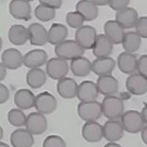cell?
<instances>
[{"instance_id": "cell-1", "label": "cell", "mask_w": 147, "mask_h": 147, "mask_svg": "<svg viewBox=\"0 0 147 147\" xmlns=\"http://www.w3.org/2000/svg\"><path fill=\"white\" fill-rule=\"evenodd\" d=\"M55 53L57 57L63 60H74L82 57L84 49L76 40H64L55 47Z\"/></svg>"}, {"instance_id": "cell-2", "label": "cell", "mask_w": 147, "mask_h": 147, "mask_svg": "<svg viewBox=\"0 0 147 147\" xmlns=\"http://www.w3.org/2000/svg\"><path fill=\"white\" fill-rule=\"evenodd\" d=\"M102 113L108 119L120 118L124 113V102L119 97L115 96H106L102 101Z\"/></svg>"}, {"instance_id": "cell-3", "label": "cell", "mask_w": 147, "mask_h": 147, "mask_svg": "<svg viewBox=\"0 0 147 147\" xmlns=\"http://www.w3.org/2000/svg\"><path fill=\"white\" fill-rule=\"evenodd\" d=\"M77 113L82 120L86 121H96L102 117V104L96 100L87 102H81L77 106Z\"/></svg>"}, {"instance_id": "cell-4", "label": "cell", "mask_w": 147, "mask_h": 147, "mask_svg": "<svg viewBox=\"0 0 147 147\" xmlns=\"http://www.w3.org/2000/svg\"><path fill=\"white\" fill-rule=\"evenodd\" d=\"M121 122L124 129L129 133L140 132L146 124L140 113L136 110H129L122 114Z\"/></svg>"}, {"instance_id": "cell-5", "label": "cell", "mask_w": 147, "mask_h": 147, "mask_svg": "<svg viewBox=\"0 0 147 147\" xmlns=\"http://www.w3.org/2000/svg\"><path fill=\"white\" fill-rule=\"evenodd\" d=\"M96 36V29L89 25L82 26L77 29L75 33L76 41L84 50L94 48Z\"/></svg>"}, {"instance_id": "cell-6", "label": "cell", "mask_w": 147, "mask_h": 147, "mask_svg": "<svg viewBox=\"0 0 147 147\" xmlns=\"http://www.w3.org/2000/svg\"><path fill=\"white\" fill-rule=\"evenodd\" d=\"M69 70L68 62L60 57L50 59L47 63V74L55 80H60L64 78L67 75Z\"/></svg>"}, {"instance_id": "cell-7", "label": "cell", "mask_w": 147, "mask_h": 147, "mask_svg": "<svg viewBox=\"0 0 147 147\" xmlns=\"http://www.w3.org/2000/svg\"><path fill=\"white\" fill-rule=\"evenodd\" d=\"M35 107L38 112L48 115L53 113L57 108V99L50 93L43 92L35 97Z\"/></svg>"}, {"instance_id": "cell-8", "label": "cell", "mask_w": 147, "mask_h": 147, "mask_svg": "<svg viewBox=\"0 0 147 147\" xmlns=\"http://www.w3.org/2000/svg\"><path fill=\"white\" fill-rule=\"evenodd\" d=\"M26 127L32 135H41L47 129V121L44 114L31 113L27 117Z\"/></svg>"}, {"instance_id": "cell-9", "label": "cell", "mask_w": 147, "mask_h": 147, "mask_svg": "<svg viewBox=\"0 0 147 147\" xmlns=\"http://www.w3.org/2000/svg\"><path fill=\"white\" fill-rule=\"evenodd\" d=\"M9 10L13 18L18 20L31 19V5L26 0H13L9 5Z\"/></svg>"}, {"instance_id": "cell-10", "label": "cell", "mask_w": 147, "mask_h": 147, "mask_svg": "<svg viewBox=\"0 0 147 147\" xmlns=\"http://www.w3.org/2000/svg\"><path fill=\"white\" fill-rule=\"evenodd\" d=\"M126 87L132 95H144L147 91V79L140 74H132L126 81Z\"/></svg>"}, {"instance_id": "cell-11", "label": "cell", "mask_w": 147, "mask_h": 147, "mask_svg": "<svg viewBox=\"0 0 147 147\" xmlns=\"http://www.w3.org/2000/svg\"><path fill=\"white\" fill-rule=\"evenodd\" d=\"M82 135L88 142H99L103 137V127L95 121H86L82 127Z\"/></svg>"}, {"instance_id": "cell-12", "label": "cell", "mask_w": 147, "mask_h": 147, "mask_svg": "<svg viewBox=\"0 0 147 147\" xmlns=\"http://www.w3.org/2000/svg\"><path fill=\"white\" fill-rule=\"evenodd\" d=\"M124 136V128L121 122L110 119L103 127V136L110 142L119 140Z\"/></svg>"}, {"instance_id": "cell-13", "label": "cell", "mask_w": 147, "mask_h": 147, "mask_svg": "<svg viewBox=\"0 0 147 147\" xmlns=\"http://www.w3.org/2000/svg\"><path fill=\"white\" fill-rule=\"evenodd\" d=\"M77 96L81 102L95 101L99 96L96 84L92 81H84L77 88Z\"/></svg>"}, {"instance_id": "cell-14", "label": "cell", "mask_w": 147, "mask_h": 147, "mask_svg": "<svg viewBox=\"0 0 147 147\" xmlns=\"http://www.w3.org/2000/svg\"><path fill=\"white\" fill-rule=\"evenodd\" d=\"M138 19V12L133 7H126L118 11L115 14V22L121 26L123 29H130L136 26Z\"/></svg>"}, {"instance_id": "cell-15", "label": "cell", "mask_w": 147, "mask_h": 147, "mask_svg": "<svg viewBox=\"0 0 147 147\" xmlns=\"http://www.w3.org/2000/svg\"><path fill=\"white\" fill-rule=\"evenodd\" d=\"M2 63L7 69H17L24 64V57L16 49H7L2 55Z\"/></svg>"}, {"instance_id": "cell-16", "label": "cell", "mask_w": 147, "mask_h": 147, "mask_svg": "<svg viewBox=\"0 0 147 147\" xmlns=\"http://www.w3.org/2000/svg\"><path fill=\"white\" fill-rule=\"evenodd\" d=\"M48 55L43 49H33L24 56V65L27 68H39L47 62Z\"/></svg>"}, {"instance_id": "cell-17", "label": "cell", "mask_w": 147, "mask_h": 147, "mask_svg": "<svg viewBox=\"0 0 147 147\" xmlns=\"http://www.w3.org/2000/svg\"><path fill=\"white\" fill-rule=\"evenodd\" d=\"M30 44L34 46H44L48 42V32L45 27L38 23L29 26Z\"/></svg>"}, {"instance_id": "cell-18", "label": "cell", "mask_w": 147, "mask_h": 147, "mask_svg": "<svg viewBox=\"0 0 147 147\" xmlns=\"http://www.w3.org/2000/svg\"><path fill=\"white\" fill-rule=\"evenodd\" d=\"M96 85L99 92L105 96H113L119 90V82L110 74L99 77Z\"/></svg>"}, {"instance_id": "cell-19", "label": "cell", "mask_w": 147, "mask_h": 147, "mask_svg": "<svg viewBox=\"0 0 147 147\" xmlns=\"http://www.w3.org/2000/svg\"><path fill=\"white\" fill-rule=\"evenodd\" d=\"M104 30L105 36L113 44H120L124 35V29L114 20H109L105 24Z\"/></svg>"}, {"instance_id": "cell-20", "label": "cell", "mask_w": 147, "mask_h": 147, "mask_svg": "<svg viewBox=\"0 0 147 147\" xmlns=\"http://www.w3.org/2000/svg\"><path fill=\"white\" fill-rule=\"evenodd\" d=\"M78 85L76 81L70 77H64L58 81L57 90L59 95L64 99H73L77 96Z\"/></svg>"}, {"instance_id": "cell-21", "label": "cell", "mask_w": 147, "mask_h": 147, "mask_svg": "<svg viewBox=\"0 0 147 147\" xmlns=\"http://www.w3.org/2000/svg\"><path fill=\"white\" fill-rule=\"evenodd\" d=\"M10 142L14 147H31L34 144V138L29 130L18 129L11 134Z\"/></svg>"}, {"instance_id": "cell-22", "label": "cell", "mask_w": 147, "mask_h": 147, "mask_svg": "<svg viewBox=\"0 0 147 147\" xmlns=\"http://www.w3.org/2000/svg\"><path fill=\"white\" fill-rule=\"evenodd\" d=\"M113 46L110 40L105 35H97L93 52L97 58L109 57L113 52Z\"/></svg>"}, {"instance_id": "cell-23", "label": "cell", "mask_w": 147, "mask_h": 147, "mask_svg": "<svg viewBox=\"0 0 147 147\" xmlns=\"http://www.w3.org/2000/svg\"><path fill=\"white\" fill-rule=\"evenodd\" d=\"M137 55L128 52H122L118 57V65L121 71L132 74L137 70Z\"/></svg>"}, {"instance_id": "cell-24", "label": "cell", "mask_w": 147, "mask_h": 147, "mask_svg": "<svg viewBox=\"0 0 147 147\" xmlns=\"http://www.w3.org/2000/svg\"><path fill=\"white\" fill-rule=\"evenodd\" d=\"M76 10L79 12L85 21L90 22L95 20L99 15V9L92 0H81L77 2Z\"/></svg>"}, {"instance_id": "cell-25", "label": "cell", "mask_w": 147, "mask_h": 147, "mask_svg": "<svg viewBox=\"0 0 147 147\" xmlns=\"http://www.w3.org/2000/svg\"><path fill=\"white\" fill-rule=\"evenodd\" d=\"M8 38L14 45H24L30 39L28 29L21 24L13 25L9 30Z\"/></svg>"}, {"instance_id": "cell-26", "label": "cell", "mask_w": 147, "mask_h": 147, "mask_svg": "<svg viewBox=\"0 0 147 147\" xmlns=\"http://www.w3.org/2000/svg\"><path fill=\"white\" fill-rule=\"evenodd\" d=\"M115 66V60L110 57L96 58L92 63V71L96 74L101 76L110 75Z\"/></svg>"}, {"instance_id": "cell-27", "label": "cell", "mask_w": 147, "mask_h": 147, "mask_svg": "<svg viewBox=\"0 0 147 147\" xmlns=\"http://www.w3.org/2000/svg\"><path fill=\"white\" fill-rule=\"evenodd\" d=\"M35 96L28 89H20L15 94L14 102L18 108L28 110L35 106Z\"/></svg>"}, {"instance_id": "cell-28", "label": "cell", "mask_w": 147, "mask_h": 147, "mask_svg": "<svg viewBox=\"0 0 147 147\" xmlns=\"http://www.w3.org/2000/svg\"><path fill=\"white\" fill-rule=\"evenodd\" d=\"M68 29L61 24L54 23L48 32V42L52 45H57L65 40L68 36Z\"/></svg>"}, {"instance_id": "cell-29", "label": "cell", "mask_w": 147, "mask_h": 147, "mask_svg": "<svg viewBox=\"0 0 147 147\" xmlns=\"http://www.w3.org/2000/svg\"><path fill=\"white\" fill-rule=\"evenodd\" d=\"M71 69L77 77H85L92 71V64L88 59L82 56L71 60Z\"/></svg>"}, {"instance_id": "cell-30", "label": "cell", "mask_w": 147, "mask_h": 147, "mask_svg": "<svg viewBox=\"0 0 147 147\" xmlns=\"http://www.w3.org/2000/svg\"><path fill=\"white\" fill-rule=\"evenodd\" d=\"M26 80L32 88H40L47 82V76L45 72L39 68L31 69L27 73Z\"/></svg>"}, {"instance_id": "cell-31", "label": "cell", "mask_w": 147, "mask_h": 147, "mask_svg": "<svg viewBox=\"0 0 147 147\" xmlns=\"http://www.w3.org/2000/svg\"><path fill=\"white\" fill-rule=\"evenodd\" d=\"M121 43L126 52L133 53L140 48L141 38L136 32H128L124 33Z\"/></svg>"}, {"instance_id": "cell-32", "label": "cell", "mask_w": 147, "mask_h": 147, "mask_svg": "<svg viewBox=\"0 0 147 147\" xmlns=\"http://www.w3.org/2000/svg\"><path fill=\"white\" fill-rule=\"evenodd\" d=\"M7 119L10 124L19 127L26 125L27 117L25 114L19 109H12L7 114Z\"/></svg>"}, {"instance_id": "cell-33", "label": "cell", "mask_w": 147, "mask_h": 147, "mask_svg": "<svg viewBox=\"0 0 147 147\" xmlns=\"http://www.w3.org/2000/svg\"><path fill=\"white\" fill-rule=\"evenodd\" d=\"M55 10L47 7L45 5H39L35 9V16L38 20L47 22L55 18Z\"/></svg>"}, {"instance_id": "cell-34", "label": "cell", "mask_w": 147, "mask_h": 147, "mask_svg": "<svg viewBox=\"0 0 147 147\" xmlns=\"http://www.w3.org/2000/svg\"><path fill=\"white\" fill-rule=\"evenodd\" d=\"M66 22L71 28L79 29L83 24L85 19L79 12H69L66 15Z\"/></svg>"}, {"instance_id": "cell-35", "label": "cell", "mask_w": 147, "mask_h": 147, "mask_svg": "<svg viewBox=\"0 0 147 147\" xmlns=\"http://www.w3.org/2000/svg\"><path fill=\"white\" fill-rule=\"evenodd\" d=\"M65 146L63 139L55 135L47 136L43 143L44 147H65Z\"/></svg>"}, {"instance_id": "cell-36", "label": "cell", "mask_w": 147, "mask_h": 147, "mask_svg": "<svg viewBox=\"0 0 147 147\" xmlns=\"http://www.w3.org/2000/svg\"><path fill=\"white\" fill-rule=\"evenodd\" d=\"M136 33L140 37L146 38H147V18L146 16L140 17L137 21L136 24Z\"/></svg>"}, {"instance_id": "cell-37", "label": "cell", "mask_w": 147, "mask_h": 147, "mask_svg": "<svg viewBox=\"0 0 147 147\" xmlns=\"http://www.w3.org/2000/svg\"><path fill=\"white\" fill-rule=\"evenodd\" d=\"M130 1L129 0H110L108 1V5L114 10L120 11L127 7Z\"/></svg>"}, {"instance_id": "cell-38", "label": "cell", "mask_w": 147, "mask_h": 147, "mask_svg": "<svg viewBox=\"0 0 147 147\" xmlns=\"http://www.w3.org/2000/svg\"><path fill=\"white\" fill-rule=\"evenodd\" d=\"M137 70L141 75L146 77L147 76V55H144L140 56L137 60Z\"/></svg>"}, {"instance_id": "cell-39", "label": "cell", "mask_w": 147, "mask_h": 147, "mask_svg": "<svg viewBox=\"0 0 147 147\" xmlns=\"http://www.w3.org/2000/svg\"><path fill=\"white\" fill-rule=\"evenodd\" d=\"M39 2L40 5H45L47 7H50L54 10L60 8L63 4L62 0H40Z\"/></svg>"}, {"instance_id": "cell-40", "label": "cell", "mask_w": 147, "mask_h": 147, "mask_svg": "<svg viewBox=\"0 0 147 147\" xmlns=\"http://www.w3.org/2000/svg\"><path fill=\"white\" fill-rule=\"evenodd\" d=\"M10 96L9 89L5 85L0 84V104H4L7 102Z\"/></svg>"}, {"instance_id": "cell-41", "label": "cell", "mask_w": 147, "mask_h": 147, "mask_svg": "<svg viewBox=\"0 0 147 147\" xmlns=\"http://www.w3.org/2000/svg\"><path fill=\"white\" fill-rule=\"evenodd\" d=\"M6 74H7L6 67L1 63H0V80H3L6 76Z\"/></svg>"}, {"instance_id": "cell-42", "label": "cell", "mask_w": 147, "mask_h": 147, "mask_svg": "<svg viewBox=\"0 0 147 147\" xmlns=\"http://www.w3.org/2000/svg\"><path fill=\"white\" fill-rule=\"evenodd\" d=\"M142 132H141V137L144 144H147V127L146 126H144V128L142 129Z\"/></svg>"}, {"instance_id": "cell-43", "label": "cell", "mask_w": 147, "mask_h": 147, "mask_svg": "<svg viewBox=\"0 0 147 147\" xmlns=\"http://www.w3.org/2000/svg\"><path fill=\"white\" fill-rule=\"evenodd\" d=\"M141 116H142L143 119H144V122H145L146 124L147 123V108H146V105H145V107L143 108L142 112L140 113Z\"/></svg>"}, {"instance_id": "cell-44", "label": "cell", "mask_w": 147, "mask_h": 147, "mask_svg": "<svg viewBox=\"0 0 147 147\" xmlns=\"http://www.w3.org/2000/svg\"><path fill=\"white\" fill-rule=\"evenodd\" d=\"M92 2H94L96 5H108V1L107 0H92Z\"/></svg>"}, {"instance_id": "cell-45", "label": "cell", "mask_w": 147, "mask_h": 147, "mask_svg": "<svg viewBox=\"0 0 147 147\" xmlns=\"http://www.w3.org/2000/svg\"><path fill=\"white\" fill-rule=\"evenodd\" d=\"M110 146H113V147H120V145L117 144H115V143H109L107 144V145H105V147H110Z\"/></svg>"}]
</instances>
